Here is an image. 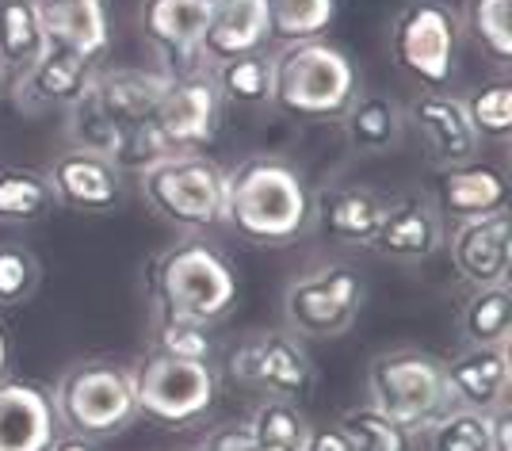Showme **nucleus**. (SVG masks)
I'll use <instances>...</instances> for the list:
<instances>
[{
  "mask_svg": "<svg viewBox=\"0 0 512 451\" xmlns=\"http://www.w3.org/2000/svg\"><path fill=\"white\" fill-rule=\"evenodd\" d=\"M169 77L157 69H104L92 77L88 92L65 111V142L73 150L107 157L123 176H142L161 165L169 146L153 127V111Z\"/></svg>",
  "mask_w": 512,
  "mask_h": 451,
  "instance_id": "f257e3e1",
  "label": "nucleus"
},
{
  "mask_svg": "<svg viewBox=\"0 0 512 451\" xmlns=\"http://www.w3.org/2000/svg\"><path fill=\"white\" fill-rule=\"evenodd\" d=\"M222 226L256 249H287L314 230V188L291 161L253 153L226 169Z\"/></svg>",
  "mask_w": 512,
  "mask_h": 451,
  "instance_id": "f03ea898",
  "label": "nucleus"
},
{
  "mask_svg": "<svg viewBox=\"0 0 512 451\" xmlns=\"http://www.w3.org/2000/svg\"><path fill=\"white\" fill-rule=\"evenodd\" d=\"M146 302L153 322L218 325L237 306V272L207 237H176L146 264Z\"/></svg>",
  "mask_w": 512,
  "mask_h": 451,
  "instance_id": "7ed1b4c3",
  "label": "nucleus"
},
{
  "mask_svg": "<svg viewBox=\"0 0 512 451\" xmlns=\"http://www.w3.org/2000/svg\"><path fill=\"white\" fill-rule=\"evenodd\" d=\"M356 62L329 39L279 46L272 54V104L299 123H341L360 96Z\"/></svg>",
  "mask_w": 512,
  "mask_h": 451,
  "instance_id": "20e7f679",
  "label": "nucleus"
},
{
  "mask_svg": "<svg viewBox=\"0 0 512 451\" xmlns=\"http://www.w3.org/2000/svg\"><path fill=\"white\" fill-rule=\"evenodd\" d=\"M58 429L85 440L119 436L138 421L134 379L130 367L111 356H88L62 371V379L50 390Z\"/></svg>",
  "mask_w": 512,
  "mask_h": 451,
  "instance_id": "39448f33",
  "label": "nucleus"
},
{
  "mask_svg": "<svg viewBox=\"0 0 512 451\" xmlns=\"http://www.w3.org/2000/svg\"><path fill=\"white\" fill-rule=\"evenodd\" d=\"M138 192L153 215L184 237H203L222 226L226 169L207 153H176L138 176Z\"/></svg>",
  "mask_w": 512,
  "mask_h": 451,
  "instance_id": "423d86ee",
  "label": "nucleus"
},
{
  "mask_svg": "<svg viewBox=\"0 0 512 451\" xmlns=\"http://www.w3.org/2000/svg\"><path fill=\"white\" fill-rule=\"evenodd\" d=\"M367 406L409 432H425L451 409L444 360L425 348H390L367 364Z\"/></svg>",
  "mask_w": 512,
  "mask_h": 451,
  "instance_id": "0eeeda50",
  "label": "nucleus"
},
{
  "mask_svg": "<svg viewBox=\"0 0 512 451\" xmlns=\"http://www.w3.org/2000/svg\"><path fill=\"white\" fill-rule=\"evenodd\" d=\"M367 283L360 268L344 260H325L306 268L283 287V325L299 341H337L344 337L363 310Z\"/></svg>",
  "mask_w": 512,
  "mask_h": 451,
  "instance_id": "6e6552de",
  "label": "nucleus"
},
{
  "mask_svg": "<svg viewBox=\"0 0 512 451\" xmlns=\"http://www.w3.org/2000/svg\"><path fill=\"white\" fill-rule=\"evenodd\" d=\"M459 12L444 0H409L390 23V58L409 81L440 92L455 77L459 62Z\"/></svg>",
  "mask_w": 512,
  "mask_h": 451,
  "instance_id": "1a4fd4ad",
  "label": "nucleus"
},
{
  "mask_svg": "<svg viewBox=\"0 0 512 451\" xmlns=\"http://www.w3.org/2000/svg\"><path fill=\"white\" fill-rule=\"evenodd\" d=\"M134 379V402L138 417L157 421L165 429H188L199 425L218 402V371L214 364L195 360H172L161 352H150L146 360L130 367Z\"/></svg>",
  "mask_w": 512,
  "mask_h": 451,
  "instance_id": "9d476101",
  "label": "nucleus"
},
{
  "mask_svg": "<svg viewBox=\"0 0 512 451\" xmlns=\"http://www.w3.org/2000/svg\"><path fill=\"white\" fill-rule=\"evenodd\" d=\"M226 375L241 387L264 390L268 398L302 402L314 394L318 367L310 360L306 344L287 329H260L249 333L226 360Z\"/></svg>",
  "mask_w": 512,
  "mask_h": 451,
  "instance_id": "9b49d317",
  "label": "nucleus"
},
{
  "mask_svg": "<svg viewBox=\"0 0 512 451\" xmlns=\"http://www.w3.org/2000/svg\"><path fill=\"white\" fill-rule=\"evenodd\" d=\"M218 123H222V100L207 65L169 77L161 104L153 111V127L169 153H199V146H207L218 134Z\"/></svg>",
  "mask_w": 512,
  "mask_h": 451,
  "instance_id": "f8f14e48",
  "label": "nucleus"
},
{
  "mask_svg": "<svg viewBox=\"0 0 512 451\" xmlns=\"http://www.w3.org/2000/svg\"><path fill=\"white\" fill-rule=\"evenodd\" d=\"M402 111H406V127H413L425 161L436 172L478 161L482 142H478V134L470 127L463 96H455L448 88H440V92L421 88Z\"/></svg>",
  "mask_w": 512,
  "mask_h": 451,
  "instance_id": "ddd939ff",
  "label": "nucleus"
},
{
  "mask_svg": "<svg viewBox=\"0 0 512 451\" xmlns=\"http://www.w3.org/2000/svg\"><path fill=\"white\" fill-rule=\"evenodd\" d=\"M211 0H142L138 27L165 77L203 69V27Z\"/></svg>",
  "mask_w": 512,
  "mask_h": 451,
  "instance_id": "4468645a",
  "label": "nucleus"
},
{
  "mask_svg": "<svg viewBox=\"0 0 512 451\" xmlns=\"http://www.w3.org/2000/svg\"><path fill=\"white\" fill-rule=\"evenodd\" d=\"M451 253V268L455 276L467 283L470 291L478 287H501L509 283L512 272V222L509 211L474 218L463 226H451L444 237Z\"/></svg>",
  "mask_w": 512,
  "mask_h": 451,
  "instance_id": "2eb2a0df",
  "label": "nucleus"
},
{
  "mask_svg": "<svg viewBox=\"0 0 512 451\" xmlns=\"http://www.w3.org/2000/svg\"><path fill=\"white\" fill-rule=\"evenodd\" d=\"M43 172L46 180H50V188H54L58 207H65V211L107 215L123 199V172L115 169L107 157H100V153L65 146Z\"/></svg>",
  "mask_w": 512,
  "mask_h": 451,
  "instance_id": "dca6fc26",
  "label": "nucleus"
},
{
  "mask_svg": "<svg viewBox=\"0 0 512 451\" xmlns=\"http://www.w3.org/2000/svg\"><path fill=\"white\" fill-rule=\"evenodd\" d=\"M448 226L440 222L432 199L421 192L394 195L386 203V215L375 230L371 253L394 264H421V260L436 257L444 249Z\"/></svg>",
  "mask_w": 512,
  "mask_h": 451,
  "instance_id": "f3484780",
  "label": "nucleus"
},
{
  "mask_svg": "<svg viewBox=\"0 0 512 451\" xmlns=\"http://www.w3.org/2000/svg\"><path fill=\"white\" fill-rule=\"evenodd\" d=\"M432 207L444 226H463L474 218L497 215V211H509V180L497 165L486 161H470L459 169L436 172V184H432Z\"/></svg>",
  "mask_w": 512,
  "mask_h": 451,
  "instance_id": "a211bd4d",
  "label": "nucleus"
},
{
  "mask_svg": "<svg viewBox=\"0 0 512 451\" xmlns=\"http://www.w3.org/2000/svg\"><path fill=\"white\" fill-rule=\"evenodd\" d=\"M509 356H512L509 344H493V348L463 344L451 360H444L451 406L474 409V413H493V409L509 406V390H512Z\"/></svg>",
  "mask_w": 512,
  "mask_h": 451,
  "instance_id": "6ab92c4d",
  "label": "nucleus"
},
{
  "mask_svg": "<svg viewBox=\"0 0 512 451\" xmlns=\"http://www.w3.org/2000/svg\"><path fill=\"white\" fill-rule=\"evenodd\" d=\"M92 77H96L92 62L50 46L27 73L16 77V85H8V92H12V100L23 115H46V111H62L65 115L88 92Z\"/></svg>",
  "mask_w": 512,
  "mask_h": 451,
  "instance_id": "aec40b11",
  "label": "nucleus"
},
{
  "mask_svg": "<svg viewBox=\"0 0 512 451\" xmlns=\"http://www.w3.org/2000/svg\"><path fill=\"white\" fill-rule=\"evenodd\" d=\"M58 436L50 387L35 379H0V451H50Z\"/></svg>",
  "mask_w": 512,
  "mask_h": 451,
  "instance_id": "412c9836",
  "label": "nucleus"
},
{
  "mask_svg": "<svg viewBox=\"0 0 512 451\" xmlns=\"http://www.w3.org/2000/svg\"><path fill=\"white\" fill-rule=\"evenodd\" d=\"M390 195L375 192L367 184H333L314 192V230L352 249H371L375 230L386 215Z\"/></svg>",
  "mask_w": 512,
  "mask_h": 451,
  "instance_id": "4be33fe9",
  "label": "nucleus"
},
{
  "mask_svg": "<svg viewBox=\"0 0 512 451\" xmlns=\"http://www.w3.org/2000/svg\"><path fill=\"white\" fill-rule=\"evenodd\" d=\"M43 20L46 43L85 62H100L111 46L107 4L100 0H35Z\"/></svg>",
  "mask_w": 512,
  "mask_h": 451,
  "instance_id": "5701e85b",
  "label": "nucleus"
},
{
  "mask_svg": "<svg viewBox=\"0 0 512 451\" xmlns=\"http://www.w3.org/2000/svg\"><path fill=\"white\" fill-rule=\"evenodd\" d=\"M268 50L264 0H211L203 27V65Z\"/></svg>",
  "mask_w": 512,
  "mask_h": 451,
  "instance_id": "b1692460",
  "label": "nucleus"
},
{
  "mask_svg": "<svg viewBox=\"0 0 512 451\" xmlns=\"http://www.w3.org/2000/svg\"><path fill=\"white\" fill-rule=\"evenodd\" d=\"M341 130L344 142L363 157L390 153L406 138V111L386 92H360L352 108L341 115Z\"/></svg>",
  "mask_w": 512,
  "mask_h": 451,
  "instance_id": "393cba45",
  "label": "nucleus"
},
{
  "mask_svg": "<svg viewBox=\"0 0 512 451\" xmlns=\"http://www.w3.org/2000/svg\"><path fill=\"white\" fill-rule=\"evenodd\" d=\"M46 43L39 4L35 0H0V69L8 77H20L43 58Z\"/></svg>",
  "mask_w": 512,
  "mask_h": 451,
  "instance_id": "a878e982",
  "label": "nucleus"
},
{
  "mask_svg": "<svg viewBox=\"0 0 512 451\" xmlns=\"http://www.w3.org/2000/svg\"><path fill=\"white\" fill-rule=\"evenodd\" d=\"M207 73H211L214 88H218L222 108L260 111L272 104V54L268 50L214 62Z\"/></svg>",
  "mask_w": 512,
  "mask_h": 451,
  "instance_id": "bb28decb",
  "label": "nucleus"
},
{
  "mask_svg": "<svg viewBox=\"0 0 512 451\" xmlns=\"http://www.w3.org/2000/svg\"><path fill=\"white\" fill-rule=\"evenodd\" d=\"M58 207L43 169L0 165V226H35Z\"/></svg>",
  "mask_w": 512,
  "mask_h": 451,
  "instance_id": "cd10ccee",
  "label": "nucleus"
},
{
  "mask_svg": "<svg viewBox=\"0 0 512 451\" xmlns=\"http://www.w3.org/2000/svg\"><path fill=\"white\" fill-rule=\"evenodd\" d=\"M268 12V43H314L337 20V0H264Z\"/></svg>",
  "mask_w": 512,
  "mask_h": 451,
  "instance_id": "c85d7f7f",
  "label": "nucleus"
},
{
  "mask_svg": "<svg viewBox=\"0 0 512 451\" xmlns=\"http://www.w3.org/2000/svg\"><path fill=\"white\" fill-rule=\"evenodd\" d=\"M459 329H463V341L478 344V348L509 344V333H512L509 283L470 291V299L463 302V314H459Z\"/></svg>",
  "mask_w": 512,
  "mask_h": 451,
  "instance_id": "c756f323",
  "label": "nucleus"
},
{
  "mask_svg": "<svg viewBox=\"0 0 512 451\" xmlns=\"http://www.w3.org/2000/svg\"><path fill=\"white\" fill-rule=\"evenodd\" d=\"M245 425L253 432L256 448L264 451H302V440L310 429L299 402H287V398H264Z\"/></svg>",
  "mask_w": 512,
  "mask_h": 451,
  "instance_id": "7c9ffc66",
  "label": "nucleus"
},
{
  "mask_svg": "<svg viewBox=\"0 0 512 451\" xmlns=\"http://www.w3.org/2000/svg\"><path fill=\"white\" fill-rule=\"evenodd\" d=\"M512 0H467L459 27L467 31L482 54H490L497 65L512 62V23H509Z\"/></svg>",
  "mask_w": 512,
  "mask_h": 451,
  "instance_id": "2f4dec72",
  "label": "nucleus"
},
{
  "mask_svg": "<svg viewBox=\"0 0 512 451\" xmlns=\"http://www.w3.org/2000/svg\"><path fill=\"white\" fill-rule=\"evenodd\" d=\"M463 108H467V119L478 142H493V146H505L512 134V85L501 77V81H490V85L474 88L463 96Z\"/></svg>",
  "mask_w": 512,
  "mask_h": 451,
  "instance_id": "473e14b6",
  "label": "nucleus"
},
{
  "mask_svg": "<svg viewBox=\"0 0 512 451\" xmlns=\"http://www.w3.org/2000/svg\"><path fill=\"white\" fill-rule=\"evenodd\" d=\"M428 451H493L490 417L474 409L451 406L425 429Z\"/></svg>",
  "mask_w": 512,
  "mask_h": 451,
  "instance_id": "72a5a7b5",
  "label": "nucleus"
},
{
  "mask_svg": "<svg viewBox=\"0 0 512 451\" xmlns=\"http://www.w3.org/2000/svg\"><path fill=\"white\" fill-rule=\"evenodd\" d=\"M341 429L348 432V440L356 444V451H417V432L386 421L383 413H375L367 402L344 409Z\"/></svg>",
  "mask_w": 512,
  "mask_h": 451,
  "instance_id": "f704fd0d",
  "label": "nucleus"
},
{
  "mask_svg": "<svg viewBox=\"0 0 512 451\" xmlns=\"http://www.w3.org/2000/svg\"><path fill=\"white\" fill-rule=\"evenodd\" d=\"M43 264L23 241H0V310H12L35 299Z\"/></svg>",
  "mask_w": 512,
  "mask_h": 451,
  "instance_id": "c9c22d12",
  "label": "nucleus"
},
{
  "mask_svg": "<svg viewBox=\"0 0 512 451\" xmlns=\"http://www.w3.org/2000/svg\"><path fill=\"white\" fill-rule=\"evenodd\" d=\"M153 352L172 356V360H195V364H214V325L199 322H153Z\"/></svg>",
  "mask_w": 512,
  "mask_h": 451,
  "instance_id": "e433bc0d",
  "label": "nucleus"
},
{
  "mask_svg": "<svg viewBox=\"0 0 512 451\" xmlns=\"http://www.w3.org/2000/svg\"><path fill=\"white\" fill-rule=\"evenodd\" d=\"M253 448V432L245 421H226V425H214L207 436H203V444L199 451H249Z\"/></svg>",
  "mask_w": 512,
  "mask_h": 451,
  "instance_id": "4c0bfd02",
  "label": "nucleus"
},
{
  "mask_svg": "<svg viewBox=\"0 0 512 451\" xmlns=\"http://www.w3.org/2000/svg\"><path fill=\"white\" fill-rule=\"evenodd\" d=\"M302 451H356V444L348 440V432L341 429V421H325V425H314L306 429V440H302Z\"/></svg>",
  "mask_w": 512,
  "mask_h": 451,
  "instance_id": "58836bf2",
  "label": "nucleus"
},
{
  "mask_svg": "<svg viewBox=\"0 0 512 451\" xmlns=\"http://www.w3.org/2000/svg\"><path fill=\"white\" fill-rule=\"evenodd\" d=\"M490 417V444L493 451H512V409L501 406L486 413Z\"/></svg>",
  "mask_w": 512,
  "mask_h": 451,
  "instance_id": "ea45409f",
  "label": "nucleus"
},
{
  "mask_svg": "<svg viewBox=\"0 0 512 451\" xmlns=\"http://www.w3.org/2000/svg\"><path fill=\"white\" fill-rule=\"evenodd\" d=\"M50 451H104V448H100V440H85V436H69V432H62Z\"/></svg>",
  "mask_w": 512,
  "mask_h": 451,
  "instance_id": "a19ab883",
  "label": "nucleus"
},
{
  "mask_svg": "<svg viewBox=\"0 0 512 451\" xmlns=\"http://www.w3.org/2000/svg\"><path fill=\"white\" fill-rule=\"evenodd\" d=\"M8 364H12V344H8V333L0 329V379H8Z\"/></svg>",
  "mask_w": 512,
  "mask_h": 451,
  "instance_id": "79ce46f5",
  "label": "nucleus"
},
{
  "mask_svg": "<svg viewBox=\"0 0 512 451\" xmlns=\"http://www.w3.org/2000/svg\"><path fill=\"white\" fill-rule=\"evenodd\" d=\"M4 96H8V73L0 69V100H4Z\"/></svg>",
  "mask_w": 512,
  "mask_h": 451,
  "instance_id": "37998d69",
  "label": "nucleus"
},
{
  "mask_svg": "<svg viewBox=\"0 0 512 451\" xmlns=\"http://www.w3.org/2000/svg\"><path fill=\"white\" fill-rule=\"evenodd\" d=\"M100 4H107V0H100Z\"/></svg>",
  "mask_w": 512,
  "mask_h": 451,
  "instance_id": "c03bdc74",
  "label": "nucleus"
},
{
  "mask_svg": "<svg viewBox=\"0 0 512 451\" xmlns=\"http://www.w3.org/2000/svg\"><path fill=\"white\" fill-rule=\"evenodd\" d=\"M195 451H199V448H195Z\"/></svg>",
  "mask_w": 512,
  "mask_h": 451,
  "instance_id": "a18cd8bd",
  "label": "nucleus"
}]
</instances>
